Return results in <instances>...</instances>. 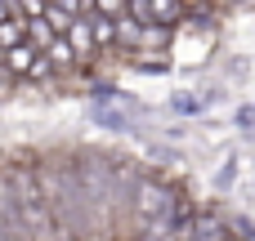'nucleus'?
Masks as SVG:
<instances>
[{
  "label": "nucleus",
  "instance_id": "f257e3e1",
  "mask_svg": "<svg viewBox=\"0 0 255 241\" xmlns=\"http://www.w3.org/2000/svg\"><path fill=\"white\" fill-rule=\"evenodd\" d=\"M85 27H90V40H94V49H99V54L117 45V27H112V18H103L94 4L85 9Z\"/></svg>",
  "mask_w": 255,
  "mask_h": 241
},
{
  "label": "nucleus",
  "instance_id": "f03ea898",
  "mask_svg": "<svg viewBox=\"0 0 255 241\" xmlns=\"http://www.w3.org/2000/svg\"><path fill=\"white\" fill-rule=\"evenodd\" d=\"M27 40V22L18 18V4H9V18L0 22V54H9V49H18Z\"/></svg>",
  "mask_w": 255,
  "mask_h": 241
},
{
  "label": "nucleus",
  "instance_id": "7ed1b4c3",
  "mask_svg": "<svg viewBox=\"0 0 255 241\" xmlns=\"http://www.w3.org/2000/svg\"><path fill=\"white\" fill-rule=\"evenodd\" d=\"M36 58H40V54H36V49H27V40H22L18 49H9V54H4V67H0V72H9V76H27Z\"/></svg>",
  "mask_w": 255,
  "mask_h": 241
},
{
  "label": "nucleus",
  "instance_id": "20e7f679",
  "mask_svg": "<svg viewBox=\"0 0 255 241\" xmlns=\"http://www.w3.org/2000/svg\"><path fill=\"white\" fill-rule=\"evenodd\" d=\"M45 63H49V72H67V67H76V58H72V49H67V40H54L45 54H40Z\"/></svg>",
  "mask_w": 255,
  "mask_h": 241
},
{
  "label": "nucleus",
  "instance_id": "39448f33",
  "mask_svg": "<svg viewBox=\"0 0 255 241\" xmlns=\"http://www.w3.org/2000/svg\"><path fill=\"white\" fill-rule=\"evenodd\" d=\"M27 76H31V80H45V76H54V72H49V63H45V58H36V63H31V72H27Z\"/></svg>",
  "mask_w": 255,
  "mask_h": 241
},
{
  "label": "nucleus",
  "instance_id": "423d86ee",
  "mask_svg": "<svg viewBox=\"0 0 255 241\" xmlns=\"http://www.w3.org/2000/svg\"><path fill=\"white\" fill-rule=\"evenodd\" d=\"M4 18H9V4H0V22H4Z\"/></svg>",
  "mask_w": 255,
  "mask_h": 241
},
{
  "label": "nucleus",
  "instance_id": "0eeeda50",
  "mask_svg": "<svg viewBox=\"0 0 255 241\" xmlns=\"http://www.w3.org/2000/svg\"><path fill=\"white\" fill-rule=\"evenodd\" d=\"M0 67H4V54H0Z\"/></svg>",
  "mask_w": 255,
  "mask_h": 241
}]
</instances>
